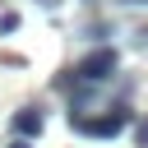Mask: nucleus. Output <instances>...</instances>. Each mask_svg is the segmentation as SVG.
Masks as SVG:
<instances>
[{"instance_id":"nucleus-1","label":"nucleus","mask_w":148,"mask_h":148,"mask_svg":"<svg viewBox=\"0 0 148 148\" xmlns=\"http://www.w3.org/2000/svg\"><path fill=\"white\" fill-rule=\"evenodd\" d=\"M134 125V111L130 106H111L102 116H83V111H69V130L74 134H88V139H116L120 130Z\"/></svg>"},{"instance_id":"nucleus-2","label":"nucleus","mask_w":148,"mask_h":148,"mask_svg":"<svg viewBox=\"0 0 148 148\" xmlns=\"http://www.w3.org/2000/svg\"><path fill=\"white\" fill-rule=\"evenodd\" d=\"M116 65H120V56H116L111 46H97V51H88V56L79 60L74 79H79V83H102V79L116 74Z\"/></svg>"},{"instance_id":"nucleus-3","label":"nucleus","mask_w":148,"mask_h":148,"mask_svg":"<svg viewBox=\"0 0 148 148\" xmlns=\"http://www.w3.org/2000/svg\"><path fill=\"white\" fill-rule=\"evenodd\" d=\"M42 125H46V116H42L37 106H23V111L14 116V134H18V139H37Z\"/></svg>"},{"instance_id":"nucleus-4","label":"nucleus","mask_w":148,"mask_h":148,"mask_svg":"<svg viewBox=\"0 0 148 148\" xmlns=\"http://www.w3.org/2000/svg\"><path fill=\"white\" fill-rule=\"evenodd\" d=\"M14 28H18V14H14V9H9V14H0V32H14Z\"/></svg>"},{"instance_id":"nucleus-5","label":"nucleus","mask_w":148,"mask_h":148,"mask_svg":"<svg viewBox=\"0 0 148 148\" xmlns=\"http://www.w3.org/2000/svg\"><path fill=\"white\" fill-rule=\"evenodd\" d=\"M134 143H139V148H148V120H139V125H134Z\"/></svg>"},{"instance_id":"nucleus-6","label":"nucleus","mask_w":148,"mask_h":148,"mask_svg":"<svg viewBox=\"0 0 148 148\" xmlns=\"http://www.w3.org/2000/svg\"><path fill=\"white\" fill-rule=\"evenodd\" d=\"M5 148H32V143H28V139H9Z\"/></svg>"},{"instance_id":"nucleus-7","label":"nucleus","mask_w":148,"mask_h":148,"mask_svg":"<svg viewBox=\"0 0 148 148\" xmlns=\"http://www.w3.org/2000/svg\"><path fill=\"white\" fill-rule=\"evenodd\" d=\"M42 5H46V9H56V5H60V0H42Z\"/></svg>"}]
</instances>
